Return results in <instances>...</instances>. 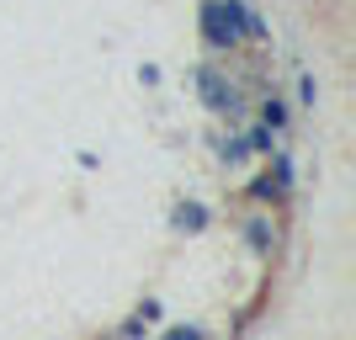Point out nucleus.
<instances>
[{"label":"nucleus","instance_id":"obj_2","mask_svg":"<svg viewBox=\"0 0 356 340\" xmlns=\"http://www.w3.org/2000/svg\"><path fill=\"white\" fill-rule=\"evenodd\" d=\"M165 340H202V335H197V330H170Z\"/></svg>","mask_w":356,"mask_h":340},{"label":"nucleus","instance_id":"obj_1","mask_svg":"<svg viewBox=\"0 0 356 340\" xmlns=\"http://www.w3.org/2000/svg\"><path fill=\"white\" fill-rule=\"evenodd\" d=\"M239 27H255L250 16L239 11V0H208L202 6V38H208V48H234Z\"/></svg>","mask_w":356,"mask_h":340}]
</instances>
